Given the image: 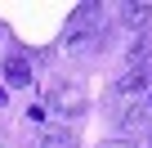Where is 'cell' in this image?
Here are the masks:
<instances>
[{"label": "cell", "instance_id": "1", "mask_svg": "<svg viewBox=\"0 0 152 148\" xmlns=\"http://www.w3.org/2000/svg\"><path fill=\"white\" fill-rule=\"evenodd\" d=\"M148 90H152V77H148V67H125L121 77H116V85H112V94L130 108V103H143L148 99Z\"/></svg>", "mask_w": 152, "mask_h": 148}, {"label": "cell", "instance_id": "2", "mask_svg": "<svg viewBox=\"0 0 152 148\" xmlns=\"http://www.w3.org/2000/svg\"><path fill=\"white\" fill-rule=\"evenodd\" d=\"M40 148H76V130L63 121H45L40 126Z\"/></svg>", "mask_w": 152, "mask_h": 148}, {"label": "cell", "instance_id": "3", "mask_svg": "<svg viewBox=\"0 0 152 148\" xmlns=\"http://www.w3.org/2000/svg\"><path fill=\"white\" fill-rule=\"evenodd\" d=\"M5 77H9L14 85H31V58H27V54H9V58H5Z\"/></svg>", "mask_w": 152, "mask_h": 148}, {"label": "cell", "instance_id": "4", "mask_svg": "<svg viewBox=\"0 0 152 148\" xmlns=\"http://www.w3.org/2000/svg\"><path fill=\"white\" fill-rule=\"evenodd\" d=\"M148 126H152V121H148V112H143V103H130V108H121V130H125L121 139H130L134 130H148Z\"/></svg>", "mask_w": 152, "mask_h": 148}, {"label": "cell", "instance_id": "5", "mask_svg": "<svg viewBox=\"0 0 152 148\" xmlns=\"http://www.w3.org/2000/svg\"><path fill=\"white\" fill-rule=\"evenodd\" d=\"M121 23H125L130 32H148V27H152V5H125V9H121Z\"/></svg>", "mask_w": 152, "mask_h": 148}, {"label": "cell", "instance_id": "6", "mask_svg": "<svg viewBox=\"0 0 152 148\" xmlns=\"http://www.w3.org/2000/svg\"><path fill=\"white\" fill-rule=\"evenodd\" d=\"M103 148H134V144H130V139H107Z\"/></svg>", "mask_w": 152, "mask_h": 148}, {"label": "cell", "instance_id": "7", "mask_svg": "<svg viewBox=\"0 0 152 148\" xmlns=\"http://www.w3.org/2000/svg\"><path fill=\"white\" fill-rule=\"evenodd\" d=\"M143 112H148V121H152V90H148V99H143Z\"/></svg>", "mask_w": 152, "mask_h": 148}, {"label": "cell", "instance_id": "8", "mask_svg": "<svg viewBox=\"0 0 152 148\" xmlns=\"http://www.w3.org/2000/svg\"><path fill=\"white\" fill-rule=\"evenodd\" d=\"M5 99H9V94H5V81H0V108H5Z\"/></svg>", "mask_w": 152, "mask_h": 148}]
</instances>
